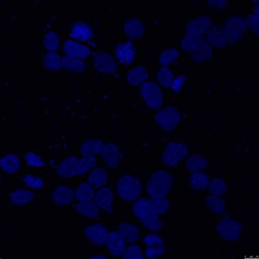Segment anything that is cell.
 <instances>
[{"mask_svg": "<svg viewBox=\"0 0 259 259\" xmlns=\"http://www.w3.org/2000/svg\"><path fill=\"white\" fill-rule=\"evenodd\" d=\"M245 222L234 217H223L212 226V234L220 240L231 244H243Z\"/></svg>", "mask_w": 259, "mask_h": 259, "instance_id": "cell-3", "label": "cell"}, {"mask_svg": "<svg viewBox=\"0 0 259 259\" xmlns=\"http://www.w3.org/2000/svg\"><path fill=\"white\" fill-rule=\"evenodd\" d=\"M194 67L206 66L208 63L218 60V53L202 39L197 49L189 55Z\"/></svg>", "mask_w": 259, "mask_h": 259, "instance_id": "cell-19", "label": "cell"}, {"mask_svg": "<svg viewBox=\"0 0 259 259\" xmlns=\"http://www.w3.org/2000/svg\"><path fill=\"white\" fill-rule=\"evenodd\" d=\"M61 45L60 36L56 29L48 31L45 34L44 46L46 50L56 52L60 49Z\"/></svg>", "mask_w": 259, "mask_h": 259, "instance_id": "cell-46", "label": "cell"}, {"mask_svg": "<svg viewBox=\"0 0 259 259\" xmlns=\"http://www.w3.org/2000/svg\"><path fill=\"white\" fill-rule=\"evenodd\" d=\"M203 39L218 52H227L229 46L228 39L221 20L218 17H212V23L204 34Z\"/></svg>", "mask_w": 259, "mask_h": 259, "instance_id": "cell-13", "label": "cell"}, {"mask_svg": "<svg viewBox=\"0 0 259 259\" xmlns=\"http://www.w3.org/2000/svg\"><path fill=\"white\" fill-rule=\"evenodd\" d=\"M94 37L93 27L81 20H75L70 26V37L77 41L84 43Z\"/></svg>", "mask_w": 259, "mask_h": 259, "instance_id": "cell-32", "label": "cell"}, {"mask_svg": "<svg viewBox=\"0 0 259 259\" xmlns=\"http://www.w3.org/2000/svg\"><path fill=\"white\" fill-rule=\"evenodd\" d=\"M61 64L66 71L73 74H87L90 69V63L87 61L74 58L65 54L61 56Z\"/></svg>", "mask_w": 259, "mask_h": 259, "instance_id": "cell-38", "label": "cell"}, {"mask_svg": "<svg viewBox=\"0 0 259 259\" xmlns=\"http://www.w3.org/2000/svg\"><path fill=\"white\" fill-rule=\"evenodd\" d=\"M94 201L106 219L114 218L115 194L113 187L110 185L96 189Z\"/></svg>", "mask_w": 259, "mask_h": 259, "instance_id": "cell-16", "label": "cell"}, {"mask_svg": "<svg viewBox=\"0 0 259 259\" xmlns=\"http://www.w3.org/2000/svg\"><path fill=\"white\" fill-rule=\"evenodd\" d=\"M189 78V73L187 71H176L169 91L176 96H179L187 85Z\"/></svg>", "mask_w": 259, "mask_h": 259, "instance_id": "cell-45", "label": "cell"}, {"mask_svg": "<svg viewBox=\"0 0 259 259\" xmlns=\"http://www.w3.org/2000/svg\"><path fill=\"white\" fill-rule=\"evenodd\" d=\"M123 34L127 39L137 42L144 40L147 36V28L144 20L138 17L128 18L122 24Z\"/></svg>", "mask_w": 259, "mask_h": 259, "instance_id": "cell-25", "label": "cell"}, {"mask_svg": "<svg viewBox=\"0 0 259 259\" xmlns=\"http://www.w3.org/2000/svg\"><path fill=\"white\" fill-rule=\"evenodd\" d=\"M71 182L74 188L75 201H88L94 200L96 189L85 179H77Z\"/></svg>", "mask_w": 259, "mask_h": 259, "instance_id": "cell-33", "label": "cell"}, {"mask_svg": "<svg viewBox=\"0 0 259 259\" xmlns=\"http://www.w3.org/2000/svg\"><path fill=\"white\" fill-rule=\"evenodd\" d=\"M95 189L110 185L111 172L103 164L100 163L89 172L84 179Z\"/></svg>", "mask_w": 259, "mask_h": 259, "instance_id": "cell-31", "label": "cell"}, {"mask_svg": "<svg viewBox=\"0 0 259 259\" xmlns=\"http://www.w3.org/2000/svg\"><path fill=\"white\" fill-rule=\"evenodd\" d=\"M137 42L125 39L114 46L113 56L120 66L132 67L138 64L140 51Z\"/></svg>", "mask_w": 259, "mask_h": 259, "instance_id": "cell-10", "label": "cell"}, {"mask_svg": "<svg viewBox=\"0 0 259 259\" xmlns=\"http://www.w3.org/2000/svg\"><path fill=\"white\" fill-rule=\"evenodd\" d=\"M243 17L247 26V35L258 38L259 35V16L254 15L251 11H248L245 13Z\"/></svg>", "mask_w": 259, "mask_h": 259, "instance_id": "cell-47", "label": "cell"}, {"mask_svg": "<svg viewBox=\"0 0 259 259\" xmlns=\"http://www.w3.org/2000/svg\"><path fill=\"white\" fill-rule=\"evenodd\" d=\"M115 200L128 204L144 193V176L133 173L131 167H121L111 173Z\"/></svg>", "mask_w": 259, "mask_h": 259, "instance_id": "cell-1", "label": "cell"}, {"mask_svg": "<svg viewBox=\"0 0 259 259\" xmlns=\"http://www.w3.org/2000/svg\"><path fill=\"white\" fill-rule=\"evenodd\" d=\"M100 162L111 172L117 171L121 167L123 154L118 143L113 139L105 140L103 148L99 155Z\"/></svg>", "mask_w": 259, "mask_h": 259, "instance_id": "cell-11", "label": "cell"}, {"mask_svg": "<svg viewBox=\"0 0 259 259\" xmlns=\"http://www.w3.org/2000/svg\"><path fill=\"white\" fill-rule=\"evenodd\" d=\"M21 158L23 165L26 167L40 169L44 168L45 165L42 155L33 149H29L23 152L21 155Z\"/></svg>", "mask_w": 259, "mask_h": 259, "instance_id": "cell-43", "label": "cell"}, {"mask_svg": "<svg viewBox=\"0 0 259 259\" xmlns=\"http://www.w3.org/2000/svg\"><path fill=\"white\" fill-rule=\"evenodd\" d=\"M114 226L115 229L123 238L127 245L139 242L141 236V228L134 219L115 222Z\"/></svg>", "mask_w": 259, "mask_h": 259, "instance_id": "cell-24", "label": "cell"}, {"mask_svg": "<svg viewBox=\"0 0 259 259\" xmlns=\"http://www.w3.org/2000/svg\"><path fill=\"white\" fill-rule=\"evenodd\" d=\"M191 151L189 143L176 140H169L159 153L160 166L173 170L174 172L180 171L183 161Z\"/></svg>", "mask_w": 259, "mask_h": 259, "instance_id": "cell-4", "label": "cell"}, {"mask_svg": "<svg viewBox=\"0 0 259 259\" xmlns=\"http://www.w3.org/2000/svg\"><path fill=\"white\" fill-rule=\"evenodd\" d=\"M144 195L149 197H174L175 183L173 170L159 167L154 168L144 176Z\"/></svg>", "mask_w": 259, "mask_h": 259, "instance_id": "cell-2", "label": "cell"}, {"mask_svg": "<svg viewBox=\"0 0 259 259\" xmlns=\"http://www.w3.org/2000/svg\"><path fill=\"white\" fill-rule=\"evenodd\" d=\"M100 163L99 156H80L77 167V179H84L87 174Z\"/></svg>", "mask_w": 259, "mask_h": 259, "instance_id": "cell-41", "label": "cell"}, {"mask_svg": "<svg viewBox=\"0 0 259 259\" xmlns=\"http://www.w3.org/2000/svg\"><path fill=\"white\" fill-rule=\"evenodd\" d=\"M17 182L20 185L28 188L34 192H40L45 187L42 176L38 174L30 172H22L18 177Z\"/></svg>", "mask_w": 259, "mask_h": 259, "instance_id": "cell-36", "label": "cell"}, {"mask_svg": "<svg viewBox=\"0 0 259 259\" xmlns=\"http://www.w3.org/2000/svg\"><path fill=\"white\" fill-rule=\"evenodd\" d=\"M211 23L212 17L210 12H200L195 17L186 22L183 35L200 41Z\"/></svg>", "mask_w": 259, "mask_h": 259, "instance_id": "cell-14", "label": "cell"}, {"mask_svg": "<svg viewBox=\"0 0 259 259\" xmlns=\"http://www.w3.org/2000/svg\"><path fill=\"white\" fill-rule=\"evenodd\" d=\"M105 140L95 138L88 139L81 142L77 149L79 156H99L103 148Z\"/></svg>", "mask_w": 259, "mask_h": 259, "instance_id": "cell-39", "label": "cell"}, {"mask_svg": "<svg viewBox=\"0 0 259 259\" xmlns=\"http://www.w3.org/2000/svg\"><path fill=\"white\" fill-rule=\"evenodd\" d=\"M121 258L124 259L145 258L142 245L139 242L127 244Z\"/></svg>", "mask_w": 259, "mask_h": 259, "instance_id": "cell-48", "label": "cell"}, {"mask_svg": "<svg viewBox=\"0 0 259 259\" xmlns=\"http://www.w3.org/2000/svg\"><path fill=\"white\" fill-rule=\"evenodd\" d=\"M42 56L41 64L45 69L58 71L63 69L61 56L57 53L47 51Z\"/></svg>", "mask_w": 259, "mask_h": 259, "instance_id": "cell-44", "label": "cell"}, {"mask_svg": "<svg viewBox=\"0 0 259 259\" xmlns=\"http://www.w3.org/2000/svg\"><path fill=\"white\" fill-rule=\"evenodd\" d=\"M158 51L159 66L174 67L181 57V51L176 44L159 45Z\"/></svg>", "mask_w": 259, "mask_h": 259, "instance_id": "cell-28", "label": "cell"}, {"mask_svg": "<svg viewBox=\"0 0 259 259\" xmlns=\"http://www.w3.org/2000/svg\"><path fill=\"white\" fill-rule=\"evenodd\" d=\"M88 258H104V259H106V258H108L109 257L108 256L105 254V253H101V252H100V253H95V254H89L87 256Z\"/></svg>", "mask_w": 259, "mask_h": 259, "instance_id": "cell-50", "label": "cell"}, {"mask_svg": "<svg viewBox=\"0 0 259 259\" xmlns=\"http://www.w3.org/2000/svg\"><path fill=\"white\" fill-rule=\"evenodd\" d=\"M127 205L131 209L132 216L136 220H141L152 213L151 200L149 197L145 195Z\"/></svg>", "mask_w": 259, "mask_h": 259, "instance_id": "cell-35", "label": "cell"}, {"mask_svg": "<svg viewBox=\"0 0 259 259\" xmlns=\"http://www.w3.org/2000/svg\"><path fill=\"white\" fill-rule=\"evenodd\" d=\"M140 96L149 112L155 113L166 104L165 91L153 78H149L140 86Z\"/></svg>", "mask_w": 259, "mask_h": 259, "instance_id": "cell-7", "label": "cell"}, {"mask_svg": "<svg viewBox=\"0 0 259 259\" xmlns=\"http://www.w3.org/2000/svg\"><path fill=\"white\" fill-rule=\"evenodd\" d=\"M226 31L229 46L241 44L247 35V28L243 17L237 11L227 13L226 17L221 19Z\"/></svg>", "mask_w": 259, "mask_h": 259, "instance_id": "cell-8", "label": "cell"}, {"mask_svg": "<svg viewBox=\"0 0 259 259\" xmlns=\"http://www.w3.org/2000/svg\"><path fill=\"white\" fill-rule=\"evenodd\" d=\"M23 166L21 156L16 152H5L0 157V169L6 175L19 174L22 171Z\"/></svg>", "mask_w": 259, "mask_h": 259, "instance_id": "cell-29", "label": "cell"}, {"mask_svg": "<svg viewBox=\"0 0 259 259\" xmlns=\"http://www.w3.org/2000/svg\"><path fill=\"white\" fill-rule=\"evenodd\" d=\"M203 208L208 211L210 214L220 219L226 215L228 211V202L224 197L218 196L204 193L201 199Z\"/></svg>", "mask_w": 259, "mask_h": 259, "instance_id": "cell-21", "label": "cell"}, {"mask_svg": "<svg viewBox=\"0 0 259 259\" xmlns=\"http://www.w3.org/2000/svg\"><path fill=\"white\" fill-rule=\"evenodd\" d=\"M53 206L58 209L71 208L75 202L74 188L71 182H61L51 191Z\"/></svg>", "mask_w": 259, "mask_h": 259, "instance_id": "cell-15", "label": "cell"}, {"mask_svg": "<svg viewBox=\"0 0 259 259\" xmlns=\"http://www.w3.org/2000/svg\"><path fill=\"white\" fill-rule=\"evenodd\" d=\"M181 169L186 174L209 172V158L202 151H191L183 161Z\"/></svg>", "mask_w": 259, "mask_h": 259, "instance_id": "cell-18", "label": "cell"}, {"mask_svg": "<svg viewBox=\"0 0 259 259\" xmlns=\"http://www.w3.org/2000/svg\"><path fill=\"white\" fill-rule=\"evenodd\" d=\"M127 244L114 228L110 229L107 242L104 246V253L109 258H119L122 257L126 248Z\"/></svg>", "mask_w": 259, "mask_h": 259, "instance_id": "cell-27", "label": "cell"}, {"mask_svg": "<svg viewBox=\"0 0 259 259\" xmlns=\"http://www.w3.org/2000/svg\"><path fill=\"white\" fill-rule=\"evenodd\" d=\"M152 212L163 218L171 215L174 208V197H149Z\"/></svg>", "mask_w": 259, "mask_h": 259, "instance_id": "cell-37", "label": "cell"}, {"mask_svg": "<svg viewBox=\"0 0 259 259\" xmlns=\"http://www.w3.org/2000/svg\"><path fill=\"white\" fill-rule=\"evenodd\" d=\"M210 177L209 172L186 174L184 179L185 192L202 194L207 193Z\"/></svg>", "mask_w": 259, "mask_h": 259, "instance_id": "cell-22", "label": "cell"}, {"mask_svg": "<svg viewBox=\"0 0 259 259\" xmlns=\"http://www.w3.org/2000/svg\"><path fill=\"white\" fill-rule=\"evenodd\" d=\"M153 120L161 133H173L182 125V111L178 107L164 106L154 113Z\"/></svg>", "mask_w": 259, "mask_h": 259, "instance_id": "cell-6", "label": "cell"}, {"mask_svg": "<svg viewBox=\"0 0 259 259\" xmlns=\"http://www.w3.org/2000/svg\"><path fill=\"white\" fill-rule=\"evenodd\" d=\"M150 78L148 63L133 66L125 73L124 81L128 87L138 88Z\"/></svg>", "mask_w": 259, "mask_h": 259, "instance_id": "cell-26", "label": "cell"}, {"mask_svg": "<svg viewBox=\"0 0 259 259\" xmlns=\"http://www.w3.org/2000/svg\"><path fill=\"white\" fill-rule=\"evenodd\" d=\"M254 15L259 16V6L258 4L254 5L253 7V9L251 11Z\"/></svg>", "mask_w": 259, "mask_h": 259, "instance_id": "cell-51", "label": "cell"}, {"mask_svg": "<svg viewBox=\"0 0 259 259\" xmlns=\"http://www.w3.org/2000/svg\"><path fill=\"white\" fill-rule=\"evenodd\" d=\"M139 243L142 245L146 258L160 259L164 257L166 254L165 233L146 231L144 235H141Z\"/></svg>", "mask_w": 259, "mask_h": 259, "instance_id": "cell-9", "label": "cell"}, {"mask_svg": "<svg viewBox=\"0 0 259 259\" xmlns=\"http://www.w3.org/2000/svg\"><path fill=\"white\" fill-rule=\"evenodd\" d=\"M230 1L228 0H207L205 8L207 10H221L228 9Z\"/></svg>", "mask_w": 259, "mask_h": 259, "instance_id": "cell-49", "label": "cell"}, {"mask_svg": "<svg viewBox=\"0 0 259 259\" xmlns=\"http://www.w3.org/2000/svg\"><path fill=\"white\" fill-rule=\"evenodd\" d=\"M94 72L99 76H112L118 73L120 65L110 53L97 52L93 54L91 62Z\"/></svg>", "mask_w": 259, "mask_h": 259, "instance_id": "cell-12", "label": "cell"}, {"mask_svg": "<svg viewBox=\"0 0 259 259\" xmlns=\"http://www.w3.org/2000/svg\"><path fill=\"white\" fill-rule=\"evenodd\" d=\"M63 50L65 55L79 60H87L92 56V51L90 47L70 38L65 40L63 44Z\"/></svg>", "mask_w": 259, "mask_h": 259, "instance_id": "cell-30", "label": "cell"}, {"mask_svg": "<svg viewBox=\"0 0 259 259\" xmlns=\"http://www.w3.org/2000/svg\"><path fill=\"white\" fill-rule=\"evenodd\" d=\"M175 71L172 66H159L156 71L155 80L165 91H169Z\"/></svg>", "mask_w": 259, "mask_h": 259, "instance_id": "cell-42", "label": "cell"}, {"mask_svg": "<svg viewBox=\"0 0 259 259\" xmlns=\"http://www.w3.org/2000/svg\"><path fill=\"white\" fill-rule=\"evenodd\" d=\"M71 208L73 213L81 219L99 221H104L106 220V217L102 213L94 200L75 201Z\"/></svg>", "mask_w": 259, "mask_h": 259, "instance_id": "cell-23", "label": "cell"}, {"mask_svg": "<svg viewBox=\"0 0 259 259\" xmlns=\"http://www.w3.org/2000/svg\"><path fill=\"white\" fill-rule=\"evenodd\" d=\"M79 156L69 153L60 159L55 168L56 179L58 181H71L77 179V167Z\"/></svg>", "mask_w": 259, "mask_h": 259, "instance_id": "cell-17", "label": "cell"}, {"mask_svg": "<svg viewBox=\"0 0 259 259\" xmlns=\"http://www.w3.org/2000/svg\"><path fill=\"white\" fill-rule=\"evenodd\" d=\"M135 220L141 229L153 233H165V218L160 215L152 212L141 220Z\"/></svg>", "mask_w": 259, "mask_h": 259, "instance_id": "cell-34", "label": "cell"}, {"mask_svg": "<svg viewBox=\"0 0 259 259\" xmlns=\"http://www.w3.org/2000/svg\"><path fill=\"white\" fill-rule=\"evenodd\" d=\"M103 221L79 220L80 237L83 243L97 247L105 246L110 232Z\"/></svg>", "mask_w": 259, "mask_h": 259, "instance_id": "cell-5", "label": "cell"}, {"mask_svg": "<svg viewBox=\"0 0 259 259\" xmlns=\"http://www.w3.org/2000/svg\"><path fill=\"white\" fill-rule=\"evenodd\" d=\"M35 201V192L24 187H16L10 190L8 205L12 208H26Z\"/></svg>", "mask_w": 259, "mask_h": 259, "instance_id": "cell-20", "label": "cell"}, {"mask_svg": "<svg viewBox=\"0 0 259 259\" xmlns=\"http://www.w3.org/2000/svg\"><path fill=\"white\" fill-rule=\"evenodd\" d=\"M228 183L226 175L210 177L207 193L218 196L224 197L228 194Z\"/></svg>", "mask_w": 259, "mask_h": 259, "instance_id": "cell-40", "label": "cell"}]
</instances>
